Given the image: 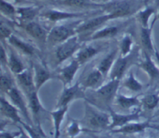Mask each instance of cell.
I'll return each instance as SVG.
<instances>
[{
  "label": "cell",
  "instance_id": "cell-24",
  "mask_svg": "<svg viewBox=\"0 0 159 138\" xmlns=\"http://www.w3.org/2000/svg\"><path fill=\"white\" fill-rule=\"evenodd\" d=\"M101 50L102 49L100 47H96L93 45H82L81 49L76 53L75 59L79 61L81 66H82L94 58L101 52Z\"/></svg>",
  "mask_w": 159,
  "mask_h": 138
},
{
  "label": "cell",
  "instance_id": "cell-8",
  "mask_svg": "<svg viewBox=\"0 0 159 138\" xmlns=\"http://www.w3.org/2000/svg\"><path fill=\"white\" fill-rule=\"evenodd\" d=\"M16 26L23 29L28 36L30 37L40 50L46 47L49 31L47 30L41 24L34 20L28 23H16Z\"/></svg>",
  "mask_w": 159,
  "mask_h": 138
},
{
  "label": "cell",
  "instance_id": "cell-32",
  "mask_svg": "<svg viewBox=\"0 0 159 138\" xmlns=\"http://www.w3.org/2000/svg\"><path fill=\"white\" fill-rule=\"evenodd\" d=\"M53 3L54 5L75 9H84L89 6H96L93 4L92 0H54Z\"/></svg>",
  "mask_w": 159,
  "mask_h": 138
},
{
  "label": "cell",
  "instance_id": "cell-37",
  "mask_svg": "<svg viewBox=\"0 0 159 138\" xmlns=\"http://www.w3.org/2000/svg\"><path fill=\"white\" fill-rule=\"evenodd\" d=\"M15 86V83L7 73L4 72L3 69H1V92L2 94H7L12 88Z\"/></svg>",
  "mask_w": 159,
  "mask_h": 138
},
{
  "label": "cell",
  "instance_id": "cell-18",
  "mask_svg": "<svg viewBox=\"0 0 159 138\" xmlns=\"http://www.w3.org/2000/svg\"><path fill=\"white\" fill-rule=\"evenodd\" d=\"M0 113L2 117L10 120L12 123L20 124L23 121L20 116V111L3 95L0 99Z\"/></svg>",
  "mask_w": 159,
  "mask_h": 138
},
{
  "label": "cell",
  "instance_id": "cell-17",
  "mask_svg": "<svg viewBox=\"0 0 159 138\" xmlns=\"http://www.w3.org/2000/svg\"><path fill=\"white\" fill-rule=\"evenodd\" d=\"M81 64L75 58L71 60L70 63L67 66L61 68L57 73V79L61 80L63 83V86H71L72 85L75 76L77 73L78 70L80 68Z\"/></svg>",
  "mask_w": 159,
  "mask_h": 138
},
{
  "label": "cell",
  "instance_id": "cell-15",
  "mask_svg": "<svg viewBox=\"0 0 159 138\" xmlns=\"http://www.w3.org/2000/svg\"><path fill=\"white\" fill-rule=\"evenodd\" d=\"M33 72H34V83L36 90L39 92L40 88L50 80L56 78L57 76L53 74L50 71L46 65L42 63H37L33 65Z\"/></svg>",
  "mask_w": 159,
  "mask_h": 138
},
{
  "label": "cell",
  "instance_id": "cell-25",
  "mask_svg": "<svg viewBox=\"0 0 159 138\" xmlns=\"http://www.w3.org/2000/svg\"><path fill=\"white\" fill-rule=\"evenodd\" d=\"M120 30V27L118 26H103L99 30L95 32L86 42L97 41V40H103L112 39L116 37Z\"/></svg>",
  "mask_w": 159,
  "mask_h": 138
},
{
  "label": "cell",
  "instance_id": "cell-38",
  "mask_svg": "<svg viewBox=\"0 0 159 138\" xmlns=\"http://www.w3.org/2000/svg\"><path fill=\"white\" fill-rule=\"evenodd\" d=\"M12 34H13V32H12L9 26L2 20L1 23H0V39H1V42H5L8 40V39Z\"/></svg>",
  "mask_w": 159,
  "mask_h": 138
},
{
  "label": "cell",
  "instance_id": "cell-10",
  "mask_svg": "<svg viewBox=\"0 0 159 138\" xmlns=\"http://www.w3.org/2000/svg\"><path fill=\"white\" fill-rule=\"evenodd\" d=\"M6 96L9 98L11 103L20 111V114L23 116L26 123L34 125L28 107L27 100L23 91L18 86H15L9 91Z\"/></svg>",
  "mask_w": 159,
  "mask_h": 138
},
{
  "label": "cell",
  "instance_id": "cell-31",
  "mask_svg": "<svg viewBox=\"0 0 159 138\" xmlns=\"http://www.w3.org/2000/svg\"><path fill=\"white\" fill-rule=\"evenodd\" d=\"M121 85L124 86V88L127 89L128 90L131 91L134 93H139L142 91L144 89V85L141 83L138 79L135 77L134 73L133 70L130 69L128 71V75L126 77L124 82H121Z\"/></svg>",
  "mask_w": 159,
  "mask_h": 138
},
{
  "label": "cell",
  "instance_id": "cell-42",
  "mask_svg": "<svg viewBox=\"0 0 159 138\" xmlns=\"http://www.w3.org/2000/svg\"><path fill=\"white\" fill-rule=\"evenodd\" d=\"M111 1H113V0H92L93 4L96 5V6H99L101 7L104 5L107 4V3L110 2Z\"/></svg>",
  "mask_w": 159,
  "mask_h": 138
},
{
  "label": "cell",
  "instance_id": "cell-9",
  "mask_svg": "<svg viewBox=\"0 0 159 138\" xmlns=\"http://www.w3.org/2000/svg\"><path fill=\"white\" fill-rule=\"evenodd\" d=\"M85 90L82 87L79 81L76 82L74 85L64 86L63 90L59 96L57 103V108L69 107V104L74 100H86Z\"/></svg>",
  "mask_w": 159,
  "mask_h": 138
},
{
  "label": "cell",
  "instance_id": "cell-2",
  "mask_svg": "<svg viewBox=\"0 0 159 138\" xmlns=\"http://www.w3.org/2000/svg\"><path fill=\"white\" fill-rule=\"evenodd\" d=\"M121 85V80L112 79L107 83L102 85L97 90H93V94L86 95V101L89 102L99 109L109 112L115 98L118 94V90Z\"/></svg>",
  "mask_w": 159,
  "mask_h": 138
},
{
  "label": "cell",
  "instance_id": "cell-28",
  "mask_svg": "<svg viewBox=\"0 0 159 138\" xmlns=\"http://www.w3.org/2000/svg\"><path fill=\"white\" fill-rule=\"evenodd\" d=\"M152 29L153 28L151 26L148 28L141 27L140 32V42L142 46V51L151 56L155 55V46L152 41Z\"/></svg>",
  "mask_w": 159,
  "mask_h": 138
},
{
  "label": "cell",
  "instance_id": "cell-45",
  "mask_svg": "<svg viewBox=\"0 0 159 138\" xmlns=\"http://www.w3.org/2000/svg\"><path fill=\"white\" fill-rule=\"evenodd\" d=\"M154 56H155L157 63H158L159 66V51L157 49L156 47H155V55H154Z\"/></svg>",
  "mask_w": 159,
  "mask_h": 138
},
{
  "label": "cell",
  "instance_id": "cell-50",
  "mask_svg": "<svg viewBox=\"0 0 159 138\" xmlns=\"http://www.w3.org/2000/svg\"><path fill=\"white\" fill-rule=\"evenodd\" d=\"M158 113H159V108H158Z\"/></svg>",
  "mask_w": 159,
  "mask_h": 138
},
{
  "label": "cell",
  "instance_id": "cell-1",
  "mask_svg": "<svg viewBox=\"0 0 159 138\" xmlns=\"http://www.w3.org/2000/svg\"><path fill=\"white\" fill-rule=\"evenodd\" d=\"M80 123L84 128V132L99 133L110 130L111 116L109 112L99 109L96 106L85 100L84 115Z\"/></svg>",
  "mask_w": 159,
  "mask_h": 138
},
{
  "label": "cell",
  "instance_id": "cell-4",
  "mask_svg": "<svg viewBox=\"0 0 159 138\" xmlns=\"http://www.w3.org/2000/svg\"><path fill=\"white\" fill-rule=\"evenodd\" d=\"M82 42L79 40L78 36L71 37L64 43L57 45L53 48L51 61L54 66H58L68 60L81 49L82 46Z\"/></svg>",
  "mask_w": 159,
  "mask_h": 138
},
{
  "label": "cell",
  "instance_id": "cell-35",
  "mask_svg": "<svg viewBox=\"0 0 159 138\" xmlns=\"http://www.w3.org/2000/svg\"><path fill=\"white\" fill-rule=\"evenodd\" d=\"M134 39L130 33H126L121 38L119 45L120 54L121 56H127L133 51Z\"/></svg>",
  "mask_w": 159,
  "mask_h": 138
},
{
  "label": "cell",
  "instance_id": "cell-5",
  "mask_svg": "<svg viewBox=\"0 0 159 138\" xmlns=\"http://www.w3.org/2000/svg\"><path fill=\"white\" fill-rule=\"evenodd\" d=\"M138 0H113L102 6L105 13L110 14L112 19L129 16L138 12Z\"/></svg>",
  "mask_w": 159,
  "mask_h": 138
},
{
  "label": "cell",
  "instance_id": "cell-23",
  "mask_svg": "<svg viewBox=\"0 0 159 138\" xmlns=\"http://www.w3.org/2000/svg\"><path fill=\"white\" fill-rule=\"evenodd\" d=\"M17 8V23H28L34 21L39 17L41 12V8L37 6H19Z\"/></svg>",
  "mask_w": 159,
  "mask_h": 138
},
{
  "label": "cell",
  "instance_id": "cell-14",
  "mask_svg": "<svg viewBox=\"0 0 159 138\" xmlns=\"http://www.w3.org/2000/svg\"><path fill=\"white\" fill-rule=\"evenodd\" d=\"M106 77L103 74L97 69L95 68L92 70L89 71L88 73L84 75L81 80H79L80 85L85 90H97L103 85V80Z\"/></svg>",
  "mask_w": 159,
  "mask_h": 138
},
{
  "label": "cell",
  "instance_id": "cell-6",
  "mask_svg": "<svg viewBox=\"0 0 159 138\" xmlns=\"http://www.w3.org/2000/svg\"><path fill=\"white\" fill-rule=\"evenodd\" d=\"M139 47L137 46L136 48H134L133 51L127 56H121L119 53L111 71H110L109 78L110 80L115 79V80H121L124 78L126 73L128 71V69L131 67L133 65L138 64V56H139Z\"/></svg>",
  "mask_w": 159,
  "mask_h": 138
},
{
  "label": "cell",
  "instance_id": "cell-27",
  "mask_svg": "<svg viewBox=\"0 0 159 138\" xmlns=\"http://www.w3.org/2000/svg\"><path fill=\"white\" fill-rule=\"evenodd\" d=\"M119 48H116V49H113L98 64L96 68L103 74L106 78L110 76V71H111L112 67H113V64H114L115 61L117 58V55H119Z\"/></svg>",
  "mask_w": 159,
  "mask_h": 138
},
{
  "label": "cell",
  "instance_id": "cell-47",
  "mask_svg": "<svg viewBox=\"0 0 159 138\" xmlns=\"http://www.w3.org/2000/svg\"><path fill=\"white\" fill-rule=\"evenodd\" d=\"M155 6H156V8L157 9H158V8L159 7V0H155Z\"/></svg>",
  "mask_w": 159,
  "mask_h": 138
},
{
  "label": "cell",
  "instance_id": "cell-22",
  "mask_svg": "<svg viewBox=\"0 0 159 138\" xmlns=\"http://www.w3.org/2000/svg\"><path fill=\"white\" fill-rule=\"evenodd\" d=\"M142 53L144 56V60L138 63L137 66L142 69L147 73L152 83L155 80H159V66L155 65L150 54L143 52V51Z\"/></svg>",
  "mask_w": 159,
  "mask_h": 138
},
{
  "label": "cell",
  "instance_id": "cell-49",
  "mask_svg": "<svg viewBox=\"0 0 159 138\" xmlns=\"http://www.w3.org/2000/svg\"><path fill=\"white\" fill-rule=\"evenodd\" d=\"M12 1L16 2H22V1H26V0H12Z\"/></svg>",
  "mask_w": 159,
  "mask_h": 138
},
{
  "label": "cell",
  "instance_id": "cell-44",
  "mask_svg": "<svg viewBox=\"0 0 159 138\" xmlns=\"http://www.w3.org/2000/svg\"><path fill=\"white\" fill-rule=\"evenodd\" d=\"M86 134H88L91 138H108V137H101V136H99L96 134V133H93V132H86Z\"/></svg>",
  "mask_w": 159,
  "mask_h": 138
},
{
  "label": "cell",
  "instance_id": "cell-13",
  "mask_svg": "<svg viewBox=\"0 0 159 138\" xmlns=\"http://www.w3.org/2000/svg\"><path fill=\"white\" fill-rule=\"evenodd\" d=\"M111 116V123H110V131L121 128L130 122L138 121L141 117V109L136 110L128 114H120L117 113L111 108L109 111Z\"/></svg>",
  "mask_w": 159,
  "mask_h": 138
},
{
  "label": "cell",
  "instance_id": "cell-30",
  "mask_svg": "<svg viewBox=\"0 0 159 138\" xmlns=\"http://www.w3.org/2000/svg\"><path fill=\"white\" fill-rule=\"evenodd\" d=\"M156 6H152L146 5L144 9H141L136 13V17L138 22L141 24V27L148 28L149 26V20L152 15L157 12Z\"/></svg>",
  "mask_w": 159,
  "mask_h": 138
},
{
  "label": "cell",
  "instance_id": "cell-39",
  "mask_svg": "<svg viewBox=\"0 0 159 138\" xmlns=\"http://www.w3.org/2000/svg\"><path fill=\"white\" fill-rule=\"evenodd\" d=\"M8 56L9 55L6 52V47L4 45V42H1L0 46V61H1L2 69L8 67Z\"/></svg>",
  "mask_w": 159,
  "mask_h": 138
},
{
  "label": "cell",
  "instance_id": "cell-3",
  "mask_svg": "<svg viewBox=\"0 0 159 138\" xmlns=\"http://www.w3.org/2000/svg\"><path fill=\"white\" fill-rule=\"evenodd\" d=\"M83 20L79 19L68 24L55 25L53 26L49 31L47 46L50 48H54L71 37L78 36L76 29Z\"/></svg>",
  "mask_w": 159,
  "mask_h": 138
},
{
  "label": "cell",
  "instance_id": "cell-34",
  "mask_svg": "<svg viewBox=\"0 0 159 138\" xmlns=\"http://www.w3.org/2000/svg\"><path fill=\"white\" fill-rule=\"evenodd\" d=\"M0 12L2 16L6 17L11 21L16 22L17 20V8L15 7L8 0H1Z\"/></svg>",
  "mask_w": 159,
  "mask_h": 138
},
{
  "label": "cell",
  "instance_id": "cell-41",
  "mask_svg": "<svg viewBox=\"0 0 159 138\" xmlns=\"http://www.w3.org/2000/svg\"><path fill=\"white\" fill-rule=\"evenodd\" d=\"M17 127H18L19 129L20 130V136L18 137V138H31L30 136L29 135V134H28V133L26 132L24 129H23V127H22L21 125L19 124Z\"/></svg>",
  "mask_w": 159,
  "mask_h": 138
},
{
  "label": "cell",
  "instance_id": "cell-12",
  "mask_svg": "<svg viewBox=\"0 0 159 138\" xmlns=\"http://www.w3.org/2000/svg\"><path fill=\"white\" fill-rule=\"evenodd\" d=\"M25 96L27 100L28 107H29L30 112L34 124L35 126L41 124L40 120H41L42 116L44 115L48 112L40 102L38 96V91L34 90Z\"/></svg>",
  "mask_w": 159,
  "mask_h": 138
},
{
  "label": "cell",
  "instance_id": "cell-21",
  "mask_svg": "<svg viewBox=\"0 0 159 138\" xmlns=\"http://www.w3.org/2000/svg\"><path fill=\"white\" fill-rule=\"evenodd\" d=\"M114 103L120 110L125 111L133 109H140L141 107V100L138 96L127 97L118 93L115 98Z\"/></svg>",
  "mask_w": 159,
  "mask_h": 138
},
{
  "label": "cell",
  "instance_id": "cell-7",
  "mask_svg": "<svg viewBox=\"0 0 159 138\" xmlns=\"http://www.w3.org/2000/svg\"><path fill=\"white\" fill-rule=\"evenodd\" d=\"M110 20H112V17L110 14L107 13L93 17L89 19L83 20L76 29L79 40L82 43L86 42L95 32L103 27V25Z\"/></svg>",
  "mask_w": 159,
  "mask_h": 138
},
{
  "label": "cell",
  "instance_id": "cell-43",
  "mask_svg": "<svg viewBox=\"0 0 159 138\" xmlns=\"http://www.w3.org/2000/svg\"><path fill=\"white\" fill-rule=\"evenodd\" d=\"M158 20H159V7L158 8V9H157V13L155 14V18L153 19V21H152V25H151V27L153 28L154 27V25H155V23H156L157 21H158Z\"/></svg>",
  "mask_w": 159,
  "mask_h": 138
},
{
  "label": "cell",
  "instance_id": "cell-26",
  "mask_svg": "<svg viewBox=\"0 0 159 138\" xmlns=\"http://www.w3.org/2000/svg\"><path fill=\"white\" fill-rule=\"evenodd\" d=\"M9 56H8V69L13 75H17L26 69L24 63L19 56L18 52L12 47L9 48Z\"/></svg>",
  "mask_w": 159,
  "mask_h": 138
},
{
  "label": "cell",
  "instance_id": "cell-33",
  "mask_svg": "<svg viewBox=\"0 0 159 138\" xmlns=\"http://www.w3.org/2000/svg\"><path fill=\"white\" fill-rule=\"evenodd\" d=\"M141 100V107L145 111H152L159 105V94L156 93H151L146 94Z\"/></svg>",
  "mask_w": 159,
  "mask_h": 138
},
{
  "label": "cell",
  "instance_id": "cell-19",
  "mask_svg": "<svg viewBox=\"0 0 159 138\" xmlns=\"http://www.w3.org/2000/svg\"><path fill=\"white\" fill-rule=\"evenodd\" d=\"M16 83L17 86L23 91L25 95L37 90L35 87L34 79V72L29 68H26L24 71L15 75Z\"/></svg>",
  "mask_w": 159,
  "mask_h": 138
},
{
  "label": "cell",
  "instance_id": "cell-29",
  "mask_svg": "<svg viewBox=\"0 0 159 138\" xmlns=\"http://www.w3.org/2000/svg\"><path fill=\"white\" fill-rule=\"evenodd\" d=\"M68 108L69 107L56 108L54 111L50 112V115L53 120V126H54V138H60L61 137V128L65 120V115L68 111Z\"/></svg>",
  "mask_w": 159,
  "mask_h": 138
},
{
  "label": "cell",
  "instance_id": "cell-11",
  "mask_svg": "<svg viewBox=\"0 0 159 138\" xmlns=\"http://www.w3.org/2000/svg\"><path fill=\"white\" fill-rule=\"evenodd\" d=\"M86 15V12H67L57 9H49L40 12L38 18L48 23H57L72 19H82Z\"/></svg>",
  "mask_w": 159,
  "mask_h": 138
},
{
  "label": "cell",
  "instance_id": "cell-46",
  "mask_svg": "<svg viewBox=\"0 0 159 138\" xmlns=\"http://www.w3.org/2000/svg\"><path fill=\"white\" fill-rule=\"evenodd\" d=\"M152 129L159 131V124H152Z\"/></svg>",
  "mask_w": 159,
  "mask_h": 138
},
{
  "label": "cell",
  "instance_id": "cell-16",
  "mask_svg": "<svg viewBox=\"0 0 159 138\" xmlns=\"http://www.w3.org/2000/svg\"><path fill=\"white\" fill-rule=\"evenodd\" d=\"M7 41L9 46L13 48L17 52H20L26 56L34 57L38 52V49H37L34 45L16 36L14 34H12L8 39Z\"/></svg>",
  "mask_w": 159,
  "mask_h": 138
},
{
  "label": "cell",
  "instance_id": "cell-48",
  "mask_svg": "<svg viewBox=\"0 0 159 138\" xmlns=\"http://www.w3.org/2000/svg\"><path fill=\"white\" fill-rule=\"evenodd\" d=\"M42 138H49L48 137V136L45 134L44 131H43V134H42Z\"/></svg>",
  "mask_w": 159,
  "mask_h": 138
},
{
  "label": "cell",
  "instance_id": "cell-20",
  "mask_svg": "<svg viewBox=\"0 0 159 138\" xmlns=\"http://www.w3.org/2000/svg\"><path fill=\"white\" fill-rule=\"evenodd\" d=\"M147 129H152V123L151 120H147L143 122L134 121L121 127L116 129L112 130L111 133L113 134H124V135H130V134H136L143 133Z\"/></svg>",
  "mask_w": 159,
  "mask_h": 138
},
{
  "label": "cell",
  "instance_id": "cell-40",
  "mask_svg": "<svg viewBox=\"0 0 159 138\" xmlns=\"http://www.w3.org/2000/svg\"><path fill=\"white\" fill-rule=\"evenodd\" d=\"M20 134V130L15 132H10L7 131H2L0 133V138H18Z\"/></svg>",
  "mask_w": 159,
  "mask_h": 138
},
{
  "label": "cell",
  "instance_id": "cell-36",
  "mask_svg": "<svg viewBox=\"0 0 159 138\" xmlns=\"http://www.w3.org/2000/svg\"><path fill=\"white\" fill-rule=\"evenodd\" d=\"M82 132H84V128L81 124L80 120L70 119L69 124L66 128V134L68 138H75Z\"/></svg>",
  "mask_w": 159,
  "mask_h": 138
}]
</instances>
